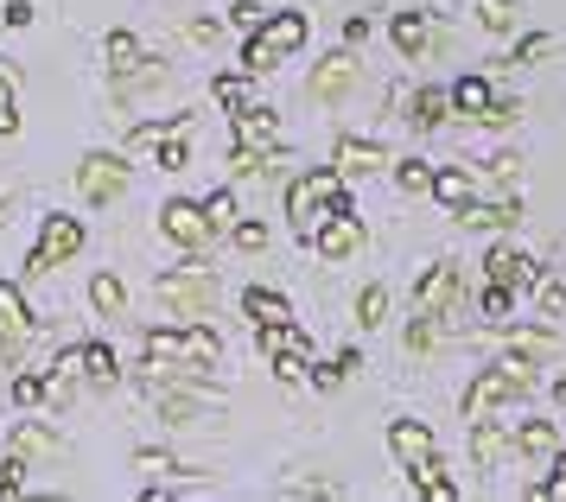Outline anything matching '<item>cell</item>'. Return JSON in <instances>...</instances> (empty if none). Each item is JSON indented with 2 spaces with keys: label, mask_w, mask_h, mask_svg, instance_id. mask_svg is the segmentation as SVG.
<instances>
[{
  "label": "cell",
  "mask_w": 566,
  "mask_h": 502,
  "mask_svg": "<svg viewBox=\"0 0 566 502\" xmlns=\"http://www.w3.org/2000/svg\"><path fill=\"white\" fill-rule=\"evenodd\" d=\"M217 331L185 325V331H147V363H154V381H205V369H217Z\"/></svg>",
  "instance_id": "1"
},
{
  "label": "cell",
  "mask_w": 566,
  "mask_h": 502,
  "mask_svg": "<svg viewBox=\"0 0 566 502\" xmlns=\"http://www.w3.org/2000/svg\"><path fill=\"white\" fill-rule=\"evenodd\" d=\"M464 293V280L452 261H439L433 274L413 286V325H408V351H433V337H439V318H446V305Z\"/></svg>",
  "instance_id": "2"
},
{
  "label": "cell",
  "mask_w": 566,
  "mask_h": 502,
  "mask_svg": "<svg viewBox=\"0 0 566 502\" xmlns=\"http://www.w3.org/2000/svg\"><path fill=\"white\" fill-rule=\"evenodd\" d=\"M344 210V172H306L286 185V217H293V229L312 242V229L325 223V217H337Z\"/></svg>",
  "instance_id": "3"
},
{
  "label": "cell",
  "mask_w": 566,
  "mask_h": 502,
  "mask_svg": "<svg viewBox=\"0 0 566 502\" xmlns=\"http://www.w3.org/2000/svg\"><path fill=\"white\" fill-rule=\"evenodd\" d=\"M528 381H535V363H528V356H515V351H510V363L478 369V381L464 388V420H471V427H478V420H490V407L528 395Z\"/></svg>",
  "instance_id": "4"
},
{
  "label": "cell",
  "mask_w": 566,
  "mask_h": 502,
  "mask_svg": "<svg viewBox=\"0 0 566 502\" xmlns=\"http://www.w3.org/2000/svg\"><path fill=\"white\" fill-rule=\"evenodd\" d=\"M306 45V13H274V20H261L255 25V39H249V57H242V71L261 76V71H274L286 51H300Z\"/></svg>",
  "instance_id": "5"
},
{
  "label": "cell",
  "mask_w": 566,
  "mask_h": 502,
  "mask_svg": "<svg viewBox=\"0 0 566 502\" xmlns=\"http://www.w3.org/2000/svg\"><path fill=\"white\" fill-rule=\"evenodd\" d=\"M154 293L172 318H205L210 305H217V274L210 268H179V274H159Z\"/></svg>",
  "instance_id": "6"
},
{
  "label": "cell",
  "mask_w": 566,
  "mask_h": 502,
  "mask_svg": "<svg viewBox=\"0 0 566 502\" xmlns=\"http://www.w3.org/2000/svg\"><path fill=\"white\" fill-rule=\"evenodd\" d=\"M255 344L274 356V376H281L286 388H293V381H306L312 344H306V331L293 325V318H281V325H255Z\"/></svg>",
  "instance_id": "7"
},
{
  "label": "cell",
  "mask_w": 566,
  "mask_h": 502,
  "mask_svg": "<svg viewBox=\"0 0 566 502\" xmlns=\"http://www.w3.org/2000/svg\"><path fill=\"white\" fill-rule=\"evenodd\" d=\"M27 344H32V312H27V300H20V286L0 280V381L13 376V363H20Z\"/></svg>",
  "instance_id": "8"
},
{
  "label": "cell",
  "mask_w": 566,
  "mask_h": 502,
  "mask_svg": "<svg viewBox=\"0 0 566 502\" xmlns=\"http://www.w3.org/2000/svg\"><path fill=\"white\" fill-rule=\"evenodd\" d=\"M77 185H83V198H90V203L122 198V185H128V166H122V153H90V159L77 166Z\"/></svg>",
  "instance_id": "9"
},
{
  "label": "cell",
  "mask_w": 566,
  "mask_h": 502,
  "mask_svg": "<svg viewBox=\"0 0 566 502\" xmlns=\"http://www.w3.org/2000/svg\"><path fill=\"white\" fill-rule=\"evenodd\" d=\"M77 249H83V223H77V217H52L45 236H39V254H32L27 268H32V274H52L57 261H71Z\"/></svg>",
  "instance_id": "10"
},
{
  "label": "cell",
  "mask_w": 566,
  "mask_h": 502,
  "mask_svg": "<svg viewBox=\"0 0 566 502\" xmlns=\"http://www.w3.org/2000/svg\"><path fill=\"white\" fill-rule=\"evenodd\" d=\"M159 229H166L179 249H205V242H210L205 203H191V198H172V203H166V210H159Z\"/></svg>",
  "instance_id": "11"
},
{
  "label": "cell",
  "mask_w": 566,
  "mask_h": 502,
  "mask_svg": "<svg viewBox=\"0 0 566 502\" xmlns=\"http://www.w3.org/2000/svg\"><path fill=\"white\" fill-rule=\"evenodd\" d=\"M312 242H318V254H325V261H344V254L363 249V223L350 217V210H337V217H325V223L312 229Z\"/></svg>",
  "instance_id": "12"
},
{
  "label": "cell",
  "mask_w": 566,
  "mask_h": 502,
  "mask_svg": "<svg viewBox=\"0 0 566 502\" xmlns=\"http://www.w3.org/2000/svg\"><path fill=\"white\" fill-rule=\"evenodd\" d=\"M484 268H490V280H496V286H510V293H522V286H535V261H528V254L515 249V242H496Z\"/></svg>",
  "instance_id": "13"
},
{
  "label": "cell",
  "mask_w": 566,
  "mask_h": 502,
  "mask_svg": "<svg viewBox=\"0 0 566 502\" xmlns=\"http://www.w3.org/2000/svg\"><path fill=\"white\" fill-rule=\"evenodd\" d=\"M147 395H154V407L172 420V427H198V420H205V401H198V395H185V388H172V381L147 376Z\"/></svg>",
  "instance_id": "14"
},
{
  "label": "cell",
  "mask_w": 566,
  "mask_h": 502,
  "mask_svg": "<svg viewBox=\"0 0 566 502\" xmlns=\"http://www.w3.org/2000/svg\"><path fill=\"white\" fill-rule=\"evenodd\" d=\"M510 446H515L522 458L547 464V458L560 452V427H554V420H522V427H510Z\"/></svg>",
  "instance_id": "15"
},
{
  "label": "cell",
  "mask_w": 566,
  "mask_h": 502,
  "mask_svg": "<svg viewBox=\"0 0 566 502\" xmlns=\"http://www.w3.org/2000/svg\"><path fill=\"white\" fill-rule=\"evenodd\" d=\"M350 83H357V57H350V51H332V57L312 71V96H318V102H337Z\"/></svg>",
  "instance_id": "16"
},
{
  "label": "cell",
  "mask_w": 566,
  "mask_h": 502,
  "mask_svg": "<svg viewBox=\"0 0 566 502\" xmlns=\"http://www.w3.org/2000/svg\"><path fill=\"white\" fill-rule=\"evenodd\" d=\"M388 446H395V458H401V464H427V458H433V432L420 427V420H395V427H388Z\"/></svg>",
  "instance_id": "17"
},
{
  "label": "cell",
  "mask_w": 566,
  "mask_h": 502,
  "mask_svg": "<svg viewBox=\"0 0 566 502\" xmlns=\"http://www.w3.org/2000/svg\"><path fill=\"white\" fill-rule=\"evenodd\" d=\"M376 166H388V153L376 140H337V172L344 178H363V172H376Z\"/></svg>",
  "instance_id": "18"
},
{
  "label": "cell",
  "mask_w": 566,
  "mask_h": 502,
  "mask_svg": "<svg viewBox=\"0 0 566 502\" xmlns=\"http://www.w3.org/2000/svg\"><path fill=\"white\" fill-rule=\"evenodd\" d=\"M268 140H274V108L242 102V108H235V147H268Z\"/></svg>",
  "instance_id": "19"
},
{
  "label": "cell",
  "mask_w": 566,
  "mask_h": 502,
  "mask_svg": "<svg viewBox=\"0 0 566 502\" xmlns=\"http://www.w3.org/2000/svg\"><path fill=\"white\" fill-rule=\"evenodd\" d=\"M503 344L515 356H528V363H560V344L547 337V331H503Z\"/></svg>",
  "instance_id": "20"
},
{
  "label": "cell",
  "mask_w": 566,
  "mask_h": 502,
  "mask_svg": "<svg viewBox=\"0 0 566 502\" xmlns=\"http://www.w3.org/2000/svg\"><path fill=\"white\" fill-rule=\"evenodd\" d=\"M13 452L20 458H57V432H45L39 420H20V427H13Z\"/></svg>",
  "instance_id": "21"
},
{
  "label": "cell",
  "mask_w": 566,
  "mask_h": 502,
  "mask_svg": "<svg viewBox=\"0 0 566 502\" xmlns=\"http://www.w3.org/2000/svg\"><path fill=\"white\" fill-rule=\"evenodd\" d=\"M242 312H249L255 325H281V318H293L286 300H281V293H268V286H249V293H242Z\"/></svg>",
  "instance_id": "22"
},
{
  "label": "cell",
  "mask_w": 566,
  "mask_h": 502,
  "mask_svg": "<svg viewBox=\"0 0 566 502\" xmlns=\"http://www.w3.org/2000/svg\"><path fill=\"white\" fill-rule=\"evenodd\" d=\"M515 427V420H510ZM510 427H490V420H478V432H471V458H478V464H496V458H503V446H510Z\"/></svg>",
  "instance_id": "23"
},
{
  "label": "cell",
  "mask_w": 566,
  "mask_h": 502,
  "mask_svg": "<svg viewBox=\"0 0 566 502\" xmlns=\"http://www.w3.org/2000/svg\"><path fill=\"white\" fill-rule=\"evenodd\" d=\"M433 198L446 203V210H452V217H459L464 203L478 198V185H471V178H464V172H433Z\"/></svg>",
  "instance_id": "24"
},
{
  "label": "cell",
  "mask_w": 566,
  "mask_h": 502,
  "mask_svg": "<svg viewBox=\"0 0 566 502\" xmlns=\"http://www.w3.org/2000/svg\"><path fill=\"white\" fill-rule=\"evenodd\" d=\"M83 376L96 381V388H115V376H122L115 369V351L108 344H83Z\"/></svg>",
  "instance_id": "25"
},
{
  "label": "cell",
  "mask_w": 566,
  "mask_h": 502,
  "mask_svg": "<svg viewBox=\"0 0 566 502\" xmlns=\"http://www.w3.org/2000/svg\"><path fill=\"white\" fill-rule=\"evenodd\" d=\"M108 71L115 76L140 71V45H134V32H108Z\"/></svg>",
  "instance_id": "26"
},
{
  "label": "cell",
  "mask_w": 566,
  "mask_h": 502,
  "mask_svg": "<svg viewBox=\"0 0 566 502\" xmlns=\"http://www.w3.org/2000/svg\"><path fill=\"white\" fill-rule=\"evenodd\" d=\"M90 300H96V312H103V318H122L128 293H122V280H115V274H96V280H90Z\"/></svg>",
  "instance_id": "27"
},
{
  "label": "cell",
  "mask_w": 566,
  "mask_h": 502,
  "mask_svg": "<svg viewBox=\"0 0 566 502\" xmlns=\"http://www.w3.org/2000/svg\"><path fill=\"white\" fill-rule=\"evenodd\" d=\"M395 45H401V57H420L427 51V13H401L395 20Z\"/></svg>",
  "instance_id": "28"
},
{
  "label": "cell",
  "mask_w": 566,
  "mask_h": 502,
  "mask_svg": "<svg viewBox=\"0 0 566 502\" xmlns=\"http://www.w3.org/2000/svg\"><path fill=\"white\" fill-rule=\"evenodd\" d=\"M413 478H420V496H427V502H459V483L439 478L433 458H427V464H413Z\"/></svg>",
  "instance_id": "29"
},
{
  "label": "cell",
  "mask_w": 566,
  "mask_h": 502,
  "mask_svg": "<svg viewBox=\"0 0 566 502\" xmlns=\"http://www.w3.org/2000/svg\"><path fill=\"white\" fill-rule=\"evenodd\" d=\"M446 108H452V96H446V90H420L408 122H413V127H439V122H446Z\"/></svg>",
  "instance_id": "30"
},
{
  "label": "cell",
  "mask_w": 566,
  "mask_h": 502,
  "mask_svg": "<svg viewBox=\"0 0 566 502\" xmlns=\"http://www.w3.org/2000/svg\"><path fill=\"white\" fill-rule=\"evenodd\" d=\"M452 108H459V115H484L490 108V83L484 76H464L459 90H452Z\"/></svg>",
  "instance_id": "31"
},
{
  "label": "cell",
  "mask_w": 566,
  "mask_h": 502,
  "mask_svg": "<svg viewBox=\"0 0 566 502\" xmlns=\"http://www.w3.org/2000/svg\"><path fill=\"white\" fill-rule=\"evenodd\" d=\"M471 13H478L490 32H510L515 25V0H471Z\"/></svg>",
  "instance_id": "32"
},
{
  "label": "cell",
  "mask_w": 566,
  "mask_h": 502,
  "mask_svg": "<svg viewBox=\"0 0 566 502\" xmlns=\"http://www.w3.org/2000/svg\"><path fill=\"white\" fill-rule=\"evenodd\" d=\"M205 217H210V236H230L235 229V191H217V198L205 203Z\"/></svg>",
  "instance_id": "33"
},
{
  "label": "cell",
  "mask_w": 566,
  "mask_h": 502,
  "mask_svg": "<svg viewBox=\"0 0 566 502\" xmlns=\"http://www.w3.org/2000/svg\"><path fill=\"white\" fill-rule=\"evenodd\" d=\"M179 127H185V115H172V122H147V127H134L128 147H134V153H147V147H159L166 134H179Z\"/></svg>",
  "instance_id": "34"
},
{
  "label": "cell",
  "mask_w": 566,
  "mask_h": 502,
  "mask_svg": "<svg viewBox=\"0 0 566 502\" xmlns=\"http://www.w3.org/2000/svg\"><path fill=\"white\" fill-rule=\"evenodd\" d=\"M401 191H408V198H420V191H433V166H427V159H408V166H401Z\"/></svg>",
  "instance_id": "35"
},
{
  "label": "cell",
  "mask_w": 566,
  "mask_h": 502,
  "mask_svg": "<svg viewBox=\"0 0 566 502\" xmlns=\"http://www.w3.org/2000/svg\"><path fill=\"white\" fill-rule=\"evenodd\" d=\"M535 286H541V312H547V318H560V312H566V280H554V274L541 280L535 274Z\"/></svg>",
  "instance_id": "36"
},
{
  "label": "cell",
  "mask_w": 566,
  "mask_h": 502,
  "mask_svg": "<svg viewBox=\"0 0 566 502\" xmlns=\"http://www.w3.org/2000/svg\"><path fill=\"white\" fill-rule=\"evenodd\" d=\"M350 369H357V351H344L337 363H325V369H312V381H318V388H337V381L350 376Z\"/></svg>",
  "instance_id": "37"
},
{
  "label": "cell",
  "mask_w": 566,
  "mask_h": 502,
  "mask_svg": "<svg viewBox=\"0 0 566 502\" xmlns=\"http://www.w3.org/2000/svg\"><path fill=\"white\" fill-rule=\"evenodd\" d=\"M20 490H27V458L13 452L7 464H0V496H20Z\"/></svg>",
  "instance_id": "38"
},
{
  "label": "cell",
  "mask_w": 566,
  "mask_h": 502,
  "mask_svg": "<svg viewBox=\"0 0 566 502\" xmlns=\"http://www.w3.org/2000/svg\"><path fill=\"white\" fill-rule=\"evenodd\" d=\"M510 300H515L510 286H496V280H490V293H484V318H490V325H503V318H510Z\"/></svg>",
  "instance_id": "39"
},
{
  "label": "cell",
  "mask_w": 566,
  "mask_h": 502,
  "mask_svg": "<svg viewBox=\"0 0 566 502\" xmlns=\"http://www.w3.org/2000/svg\"><path fill=\"white\" fill-rule=\"evenodd\" d=\"M382 305H388L382 286H363V293H357V318H363V325H376V318H382Z\"/></svg>",
  "instance_id": "40"
},
{
  "label": "cell",
  "mask_w": 566,
  "mask_h": 502,
  "mask_svg": "<svg viewBox=\"0 0 566 502\" xmlns=\"http://www.w3.org/2000/svg\"><path fill=\"white\" fill-rule=\"evenodd\" d=\"M547 51H554V39H547V32H528V39L515 45V64H541Z\"/></svg>",
  "instance_id": "41"
},
{
  "label": "cell",
  "mask_w": 566,
  "mask_h": 502,
  "mask_svg": "<svg viewBox=\"0 0 566 502\" xmlns=\"http://www.w3.org/2000/svg\"><path fill=\"white\" fill-rule=\"evenodd\" d=\"M230 236H235V249H242V254H261V249H268V229H261V223H235Z\"/></svg>",
  "instance_id": "42"
},
{
  "label": "cell",
  "mask_w": 566,
  "mask_h": 502,
  "mask_svg": "<svg viewBox=\"0 0 566 502\" xmlns=\"http://www.w3.org/2000/svg\"><path fill=\"white\" fill-rule=\"evenodd\" d=\"M13 401H20V407L45 401V376H13Z\"/></svg>",
  "instance_id": "43"
},
{
  "label": "cell",
  "mask_w": 566,
  "mask_h": 502,
  "mask_svg": "<svg viewBox=\"0 0 566 502\" xmlns=\"http://www.w3.org/2000/svg\"><path fill=\"white\" fill-rule=\"evenodd\" d=\"M230 20L242 25V32H255V25L268 20V13H261V0H235V7H230Z\"/></svg>",
  "instance_id": "44"
},
{
  "label": "cell",
  "mask_w": 566,
  "mask_h": 502,
  "mask_svg": "<svg viewBox=\"0 0 566 502\" xmlns=\"http://www.w3.org/2000/svg\"><path fill=\"white\" fill-rule=\"evenodd\" d=\"M217 102H230V108H242V102H249V90H242V76H217Z\"/></svg>",
  "instance_id": "45"
},
{
  "label": "cell",
  "mask_w": 566,
  "mask_h": 502,
  "mask_svg": "<svg viewBox=\"0 0 566 502\" xmlns=\"http://www.w3.org/2000/svg\"><path fill=\"white\" fill-rule=\"evenodd\" d=\"M515 115H522L515 102H490V108H484V115H478V122H484V127H510Z\"/></svg>",
  "instance_id": "46"
},
{
  "label": "cell",
  "mask_w": 566,
  "mask_h": 502,
  "mask_svg": "<svg viewBox=\"0 0 566 502\" xmlns=\"http://www.w3.org/2000/svg\"><path fill=\"white\" fill-rule=\"evenodd\" d=\"M159 166H166V172H185V147H179V134H166V147H159Z\"/></svg>",
  "instance_id": "47"
},
{
  "label": "cell",
  "mask_w": 566,
  "mask_h": 502,
  "mask_svg": "<svg viewBox=\"0 0 566 502\" xmlns=\"http://www.w3.org/2000/svg\"><path fill=\"white\" fill-rule=\"evenodd\" d=\"M528 496H547V502H566V464H560V478H547V483H535Z\"/></svg>",
  "instance_id": "48"
},
{
  "label": "cell",
  "mask_w": 566,
  "mask_h": 502,
  "mask_svg": "<svg viewBox=\"0 0 566 502\" xmlns=\"http://www.w3.org/2000/svg\"><path fill=\"white\" fill-rule=\"evenodd\" d=\"M140 471H147V478H166V471H179V464L166 452H140Z\"/></svg>",
  "instance_id": "49"
},
{
  "label": "cell",
  "mask_w": 566,
  "mask_h": 502,
  "mask_svg": "<svg viewBox=\"0 0 566 502\" xmlns=\"http://www.w3.org/2000/svg\"><path fill=\"white\" fill-rule=\"evenodd\" d=\"M52 376H64V381H77V376H83V351H71V356H57V363H52Z\"/></svg>",
  "instance_id": "50"
},
{
  "label": "cell",
  "mask_w": 566,
  "mask_h": 502,
  "mask_svg": "<svg viewBox=\"0 0 566 502\" xmlns=\"http://www.w3.org/2000/svg\"><path fill=\"white\" fill-rule=\"evenodd\" d=\"M7 217H13V203H7V198H0V223H7Z\"/></svg>",
  "instance_id": "51"
}]
</instances>
